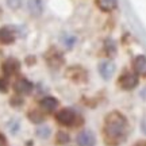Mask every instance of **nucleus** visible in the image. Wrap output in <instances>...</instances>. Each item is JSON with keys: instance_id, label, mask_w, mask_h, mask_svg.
Returning a JSON list of instances; mask_svg holds the SVG:
<instances>
[{"instance_id": "nucleus-7", "label": "nucleus", "mask_w": 146, "mask_h": 146, "mask_svg": "<svg viewBox=\"0 0 146 146\" xmlns=\"http://www.w3.org/2000/svg\"><path fill=\"white\" fill-rule=\"evenodd\" d=\"M41 107L46 112H53L58 107V100L52 98V96H46V98H43L41 100Z\"/></svg>"}, {"instance_id": "nucleus-10", "label": "nucleus", "mask_w": 146, "mask_h": 146, "mask_svg": "<svg viewBox=\"0 0 146 146\" xmlns=\"http://www.w3.org/2000/svg\"><path fill=\"white\" fill-rule=\"evenodd\" d=\"M134 69L138 74L146 76V57L145 56H138L134 60Z\"/></svg>"}, {"instance_id": "nucleus-19", "label": "nucleus", "mask_w": 146, "mask_h": 146, "mask_svg": "<svg viewBox=\"0 0 146 146\" xmlns=\"http://www.w3.org/2000/svg\"><path fill=\"white\" fill-rule=\"evenodd\" d=\"M137 146H146L145 143H141V145H137Z\"/></svg>"}, {"instance_id": "nucleus-12", "label": "nucleus", "mask_w": 146, "mask_h": 146, "mask_svg": "<svg viewBox=\"0 0 146 146\" xmlns=\"http://www.w3.org/2000/svg\"><path fill=\"white\" fill-rule=\"evenodd\" d=\"M98 5L103 11H112L116 8V0H98Z\"/></svg>"}, {"instance_id": "nucleus-5", "label": "nucleus", "mask_w": 146, "mask_h": 146, "mask_svg": "<svg viewBox=\"0 0 146 146\" xmlns=\"http://www.w3.org/2000/svg\"><path fill=\"white\" fill-rule=\"evenodd\" d=\"M77 143H78V146H94L95 135L88 130L81 131L77 135Z\"/></svg>"}, {"instance_id": "nucleus-4", "label": "nucleus", "mask_w": 146, "mask_h": 146, "mask_svg": "<svg viewBox=\"0 0 146 146\" xmlns=\"http://www.w3.org/2000/svg\"><path fill=\"white\" fill-rule=\"evenodd\" d=\"M99 74L102 76V78H104V80H110V78L112 77V74L115 72V64L112 61H102L99 64Z\"/></svg>"}, {"instance_id": "nucleus-3", "label": "nucleus", "mask_w": 146, "mask_h": 146, "mask_svg": "<svg viewBox=\"0 0 146 146\" xmlns=\"http://www.w3.org/2000/svg\"><path fill=\"white\" fill-rule=\"evenodd\" d=\"M57 120L62 126H72L76 122V114L70 108H64L57 114Z\"/></svg>"}, {"instance_id": "nucleus-14", "label": "nucleus", "mask_w": 146, "mask_h": 146, "mask_svg": "<svg viewBox=\"0 0 146 146\" xmlns=\"http://www.w3.org/2000/svg\"><path fill=\"white\" fill-rule=\"evenodd\" d=\"M7 3H8V5H10L11 8L16 10V8H19V7H21L22 0H7Z\"/></svg>"}, {"instance_id": "nucleus-11", "label": "nucleus", "mask_w": 146, "mask_h": 146, "mask_svg": "<svg viewBox=\"0 0 146 146\" xmlns=\"http://www.w3.org/2000/svg\"><path fill=\"white\" fill-rule=\"evenodd\" d=\"M27 7H29V11H30V12H31L34 16L41 15V14H42V10H43L42 0H29Z\"/></svg>"}, {"instance_id": "nucleus-1", "label": "nucleus", "mask_w": 146, "mask_h": 146, "mask_svg": "<svg viewBox=\"0 0 146 146\" xmlns=\"http://www.w3.org/2000/svg\"><path fill=\"white\" fill-rule=\"evenodd\" d=\"M103 131L108 143L116 145L125 139L126 131H127V120L120 112L114 111L106 118Z\"/></svg>"}, {"instance_id": "nucleus-17", "label": "nucleus", "mask_w": 146, "mask_h": 146, "mask_svg": "<svg viewBox=\"0 0 146 146\" xmlns=\"http://www.w3.org/2000/svg\"><path fill=\"white\" fill-rule=\"evenodd\" d=\"M142 131L146 134V118L143 120H142Z\"/></svg>"}, {"instance_id": "nucleus-15", "label": "nucleus", "mask_w": 146, "mask_h": 146, "mask_svg": "<svg viewBox=\"0 0 146 146\" xmlns=\"http://www.w3.org/2000/svg\"><path fill=\"white\" fill-rule=\"evenodd\" d=\"M10 130H11L12 134L19 130V122H18V120H12V122H11L10 123Z\"/></svg>"}, {"instance_id": "nucleus-8", "label": "nucleus", "mask_w": 146, "mask_h": 146, "mask_svg": "<svg viewBox=\"0 0 146 146\" xmlns=\"http://www.w3.org/2000/svg\"><path fill=\"white\" fill-rule=\"evenodd\" d=\"M15 39V33L11 27H1L0 29V41L3 43H11Z\"/></svg>"}, {"instance_id": "nucleus-18", "label": "nucleus", "mask_w": 146, "mask_h": 146, "mask_svg": "<svg viewBox=\"0 0 146 146\" xmlns=\"http://www.w3.org/2000/svg\"><path fill=\"white\" fill-rule=\"evenodd\" d=\"M0 146H4V142H3V139L0 138Z\"/></svg>"}, {"instance_id": "nucleus-6", "label": "nucleus", "mask_w": 146, "mask_h": 146, "mask_svg": "<svg viewBox=\"0 0 146 146\" xmlns=\"http://www.w3.org/2000/svg\"><path fill=\"white\" fill-rule=\"evenodd\" d=\"M14 89L21 95H29L33 91V84L26 78H21V80H18L15 83Z\"/></svg>"}, {"instance_id": "nucleus-9", "label": "nucleus", "mask_w": 146, "mask_h": 146, "mask_svg": "<svg viewBox=\"0 0 146 146\" xmlns=\"http://www.w3.org/2000/svg\"><path fill=\"white\" fill-rule=\"evenodd\" d=\"M3 70L7 76H10V74H14L19 70V62L16 61V60H7L4 64H3Z\"/></svg>"}, {"instance_id": "nucleus-2", "label": "nucleus", "mask_w": 146, "mask_h": 146, "mask_svg": "<svg viewBox=\"0 0 146 146\" xmlns=\"http://www.w3.org/2000/svg\"><path fill=\"white\" fill-rule=\"evenodd\" d=\"M138 84V76L135 73L126 72L119 77V85L123 89H134Z\"/></svg>"}, {"instance_id": "nucleus-13", "label": "nucleus", "mask_w": 146, "mask_h": 146, "mask_svg": "<svg viewBox=\"0 0 146 146\" xmlns=\"http://www.w3.org/2000/svg\"><path fill=\"white\" fill-rule=\"evenodd\" d=\"M36 134L41 137V138H46V137L50 134V130H49V127H46V126H41V127H38Z\"/></svg>"}, {"instance_id": "nucleus-16", "label": "nucleus", "mask_w": 146, "mask_h": 146, "mask_svg": "<svg viewBox=\"0 0 146 146\" xmlns=\"http://www.w3.org/2000/svg\"><path fill=\"white\" fill-rule=\"evenodd\" d=\"M5 89V81L0 80V91H4Z\"/></svg>"}]
</instances>
